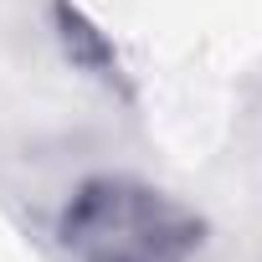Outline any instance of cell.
<instances>
[{
  "label": "cell",
  "instance_id": "6da1fadb",
  "mask_svg": "<svg viewBox=\"0 0 262 262\" xmlns=\"http://www.w3.org/2000/svg\"><path fill=\"white\" fill-rule=\"evenodd\" d=\"M52 236L67 262H195L206 216L144 175L98 170L62 195Z\"/></svg>",
  "mask_w": 262,
  "mask_h": 262
}]
</instances>
